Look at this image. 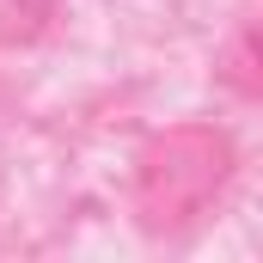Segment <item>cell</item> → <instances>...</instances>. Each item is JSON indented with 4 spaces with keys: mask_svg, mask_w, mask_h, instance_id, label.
Listing matches in <instances>:
<instances>
[{
    "mask_svg": "<svg viewBox=\"0 0 263 263\" xmlns=\"http://www.w3.org/2000/svg\"><path fill=\"white\" fill-rule=\"evenodd\" d=\"M214 73H220V86H227V92H239V98L263 104V18L239 25V31L227 37V49H220Z\"/></svg>",
    "mask_w": 263,
    "mask_h": 263,
    "instance_id": "obj_2",
    "label": "cell"
},
{
    "mask_svg": "<svg viewBox=\"0 0 263 263\" xmlns=\"http://www.w3.org/2000/svg\"><path fill=\"white\" fill-rule=\"evenodd\" d=\"M233 165H239V147L214 123H172L147 135L129 178L135 220L147 233H184L220 202V190L233 184Z\"/></svg>",
    "mask_w": 263,
    "mask_h": 263,
    "instance_id": "obj_1",
    "label": "cell"
},
{
    "mask_svg": "<svg viewBox=\"0 0 263 263\" xmlns=\"http://www.w3.org/2000/svg\"><path fill=\"white\" fill-rule=\"evenodd\" d=\"M49 12H55V0H0V31L6 37H31V31H43Z\"/></svg>",
    "mask_w": 263,
    "mask_h": 263,
    "instance_id": "obj_3",
    "label": "cell"
}]
</instances>
